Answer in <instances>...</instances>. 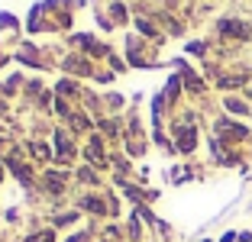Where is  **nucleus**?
Returning a JSON list of instances; mask_svg holds the SVG:
<instances>
[{
  "instance_id": "obj_2",
  "label": "nucleus",
  "mask_w": 252,
  "mask_h": 242,
  "mask_svg": "<svg viewBox=\"0 0 252 242\" xmlns=\"http://www.w3.org/2000/svg\"><path fill=\"white\" fill-rule=\"evenodd\" d=\"M178 149L181 152H191L194 149V129H178Z\"/></svg>"
},
{
  "instance_id": "obj_3",
  "label": "nucleus",
  "mask_w": 252,
  "mask_h": 242,
  "mask_svg": "<svg viewBox=\"0 0 252 242\" xmlns=\"http://www.w3.org/2000/svg\"><path fill=\"white\" fill-rule=\"evenodd\" d=\"M226 110H233V113H249V110H246V103H239V100H226Z\"/></svg>"
},
{
  "instance_id": "obj_1",
  "label": "nucleus",
  "mask_w": 252,
  "mask_h": 242,
  "mask_svg": "<svg viewBox=\"0 0 252 242\" xmlns=\"http://www.w3.org/2000/svg\"><path fill=\"white\" fill-rule=\"evenodd\" d=\"M220 32L223 36H236V39H249V26H246V23H236V20H223L220 23Z\"/></svg>"
}]
</instances>
